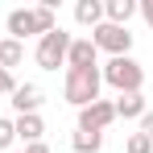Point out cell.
I'll list each match as a JSON object with an SVG mask.
<instances>
[{"mask_svg":"<svg viewBox=\"0 0 153 153\" xmlns=\"http://www.w3.org/2000/svg\"><path fill=\"white\" fill-rule=\"evenodd\" d=\"M137 17V0H103V21L108 25H124Z\"/></svg>","mask_w":153,"mask_h":153,"instance_id":"30bf717a","label":"cell"},{"mask_svg":"<svg viewBox=\"0 0 153 153\" xmlns=\"http://www.w3.org/2000/svg\"><path fill=\"white\" fill-rule=\"evenodd\" d=\"M17 91V75L13 71H0V95H13Z\"/></svg>","mask_w":153,"mask_h":153,"instance_id":"e0dca14e","label":"cell"},{"mask_svg":"<svg viewBox=\"0 0 153 153\" xmlns=\"http://www.w3.org/2000/svg\"><path fill=\"white\" fill-rule=\"evenodd\" d=\"M124 153H153V141L145 137V132H132L124 141Z\"/></svg>","mask_w":153,"mask_h":153,"instance_id":"9a60e30c","label":"cell"},{"mask_svg":"<svg viewBox=\"0 0 153 153\" xmlns=\"http://www.w3.org/2000/svg\"><path fill=\"white\" fill-rule=\"evenodd\" d=\"M137 124H141V132H145V137H149V141H153V112H145V116H141Z\"/></svg>","mask_w":153,"mask_h":153,"instance_id":"d6986e66","label":"cell"},{"mask_svg":"<svg viewBox=\"0 0 153 153\" xmlns=\"http://www.w3.org/2000/svg\"><path fill=\"white\" fill-rule=\"evenodd\" d=\"M21 153H50V145H46V141H37V145H25Z\"/></svg>","mask_w":153,"mask_h":153,"instance_id":"ffe728a7","label":"cell"},{"mask_svg":"<svg viewBox=\"0 0 153 153\" xmlns=\"http://www.w3.org/2000/svg\"><path fill=\"white\" fill-rule=\"evenodd\" d=\"M13 153H21V149H13Z\"/></svg>","mask_w":153,"mask_h":153,"instance_id":"44dd1931","label":"cell"},{"mask_svg":"<svg viewBox=\"0 0 153 153\" xmlns=\"http://www.w3.org/2000/svg\"><path fill=\"white\" fill-rule=\"evenodd\" d=\"M100 79L108 83V87H116L120 95H128V91H141V87H145V66H141L132 54L108 58V62L100 66Z\"/></svg>","mask_w":153,"mask_h":153,"instance_id":"7a4b0ae2","label":"cell"},{"mask_svg":"<svg viewBox=\"0 0 153 153\" xmlns=\"http://www.w3.org/2000/svg\"><path fill=\"white\" fill-rule=\"evenodd\" d=\"M100 66H87V71H66V87H62V95L66 103H75V108H87V103L100 100Z\"/></svg>","mask_w":153,"mask_h":153,"instance_id":"3957f363","label":"cell"},{"mask_svg":"<svg viewBox=\"0 0 153 153\" xmlns=\"http://www.w3.org/2000/svg\"><path fill=\"white\" fill-rule=\"evenodd\" d=\"M87 66H100V50L91 46V37H71L66 71H87Z\"/></svg>","mask_w":153,"mask_h":153,"instance_id":"52a82bcc","label":"cell"},{"mask_svg":"<svg viewBox=\"0 0 153 153\" xmlns=\"http://www.w3.org/2000/svg\"><path fill=\"white\" fill-rule=\"evenodd\" d=\"M25 62V46L13 37H0V71H17Z\"/></svg>","mask_w":153,"mask_h":153,"instance_id":"4fadbf2b","label":"cell"},{"mask_svg":"<svg viewBox=\"0 0 153 153\" xmlns=\"http://www.w3.org/2000/svg\"><path fill=\"white\" fill-rule=\"evenodd\" d=\"M71 145H75V153H100V145H103V132H83V128H75Z\"/></svg>","mask_w":153,"mask_h":153,"instance_id":"5bb4252c","label":"cell"},{"mask_svg":"<svg viewBox=\"0 0 153 153\" xmlns=\"http://www.w3.org/2000/svg\"><path fill=\"white\" fill-rule=\"evenodd\" d=\"M13 145H17V128H13V120H8V116H0V149L13 153Z\"/></svg>","mask_w":153,"mask_h":153,"instance_id":"2e32d148","label":"cell"},{"mask_svg":"<svg viewBox=\"0 0 153 153\" xmlns=\"http://www.w3.org/2000/svg\"><path fill=\"white\" fill-rule=\"evenodd\" d=\"M91 46L103 54H112V58H124V54H132V33H128L124 25H95L91 29Z\"/></svg>","mask_w":153,"mask_h":153,"instance_id":"5b68a950","label":"cell"},{"mask_svg":"<svg viewBox=\"0 0 153 153\" xmlns=\"http://www.w3.org/2000/svg\"><path fill=\"white\" fill-rule=\"evenodd\" d=\"M42 100H46V95H42V87H37V83H17V91L8 95V103H13V112H17V116H33V112L42 108Z\"/></svg>","mask_w":153,"mask_h":153,"instance_id":"ba28073f","label":"cell"},{"mask_svg":"<svg viewBox=\"0 0 153 153\" xmlns=\"http://www.w3.org/2000/svg\"><path fill=\"white\" fill-rule=\"evenodd\" d=\"M75 21L83 29L103 25V0H79V4H75Z\"/></svg>","mask_w":153,"mask_h":153,"instance_id":"7c38bea8","label":"cell"},{"mask_svg":"<svg viewBox=\"0 0 153 153\" xmlns=\"http://www.w3.org/2000/svg\"><path fill=\"white\" fill-rule=\"evenodd\" d=\"M13 128H17V141H25V145H37V141L46 137V120H42L37 112H33V116H17Z\"/></svg>","mask_w":153,"mask_h":153,"instance_id":"9c48e42d","label":"cell"},{"mask_svg":"<svg viewBox=\"0 0 153 153\" xmlns=\"http://www.w3.org/2000/svg\"><path fill=\"white\" fill-rule=\"evenodd\" d=\"M8 37L13 42H21L25 46V37H46L58 29V13H54L50 4H33V8H13L8 13Z\"/></svg>","mask_w":153,"mask_h":153,"instance_id":"6da1fadb","label":"cell"},{"mask_svg":"<svg viewBox=\"0 0 153 153\" xmlns=\"http://www.w3.org/2000/svg\"><path fill=\"white\" fill-rule=\"evenodd\" d=\"M137 13H141V21L153 29V0H141V4H137Z\"/></svg>","mask_w":153,"mask_h":153,"instance_id":"ac0fdd59","label":"cell"},{"mask_svg":"<svg viewBox=\"0 0 153 153\" xmlns=\"http://www.w3.org/2000/svg\"><path fill=\"white\" fill-rule=\"evenodd\" d=\"M112 108H116V120H141V116L149 112L141 91H128V95H120V100L112 103Z\"/></svg>","mask_w":153,"mask_h":153,"instance_id":"8fae6325","label":"cell"},{"mask_svg":"<svg viewBox=\"0 0 153 153\" xmlns=\"http://www.w3.org/2000/svg\"><path fill=\"white\" fill-rule=\"evenodd\" d=\"M112 120H116L112 100H95V103H87V108H79V128L83 132H103Z\"/></svg>","mask_w":153,"mask_h":153,"instance_id":"8992f818","label":"cell"},{"mask_svg":"<svg viewBox=\"0 0 153 153\" xmlns=\"http://www.w3.org/2000/svg\"><path fill=\"white\" fill-rule=\"evenodd\" d=\"M66 50H71V33L58 25L54 33L46 37H37V50H33V62L42 66V71H58V66H66Z\"/></svg>","mask_w":153,"mask_h":153,"instance_id":"277c9868","label":"cell"}]
</instances>
